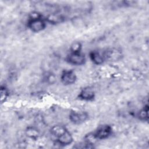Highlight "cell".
I'll return each mask as SVG.
<instances>
[{"label":"cell","mask_w":149,"mask_h":149,"mask_svg":"<svg viewBox=\"0 0 149 149\" xmlns=\"http://www.w3.org/2000/svg\"><path fill=\"white\" fill-rule=\"evenodd\" d=\"M8 97V91L5 87L1 86V102L3 103L5 101Z\"/></svg>","instance_id":"9a60e30c"},{"label":"cell","mask_w":149,"mask_h":149,"mask_svg":"<svg viewBox=\"0 0 149 149\" xmlns=\"http://www.w3.org/2000/svg\"><path fill=\"white\" fill-rule=\"evenodd\" d=\"M46 20L48 22L52 24H57L63 21L64 17L62 15L58 13H51L46 17Z\"/></svg>","instance_id":"30bf717a"},{"label":"cell","mask_w":149,"mask_h":149,"mask_svg":"<svg viewBox=\"0 0 149 149\" xmlns=\"http://www.w3.org/2000/svg\"><path fill=\"white\" fill-rule=\"evenodd\" d=\"M66 61L69 63L74 65H81L84 63L86 58L80 52H70L66 57Z\"/></svg>","instance_id":"7a4b0ae2"},{"label":"cell","mask_w":149,"mask_h":149,"mask_svg":"<svg viewBox=\"0 0 149 149\" xmlns=\"http://www.w3.org/2000/svg\"><path fill=\"white\" fill-rule=\"evenodd\" d=\"M90 58L95 65H101L105 60L104 55L98 51H93L90 53Z\"/></svg>","instance_id":"9c48e42d"},{"label":"cell","mask_w":149,"mask_h":149,"mask_svg":"<svg viewBox=\"0 0 149 149\" xmlns=\"http://www.w3.org/2000/svg\"><path fill=\"white\" fill-rule=\"evenodd\" d=\"M27 26L32 31L40 32L45 29L46 24L40 13L33 12L30 14Z\"/></svg>","instance_id":"6da1fadb"},{"label":"cell","mask_w":149,"mask_h":149,"mask_svg":"<svg viewBox=\"0 0 149 149\" xmlns=\"http://www.w3.org/2000/svg\"><path fill=\"white\" fill-rule=\"evenodd\" d=\"M148 105L145 106L138 113L139 118L142 120H147L148 119Z\"/></svg>","instance_id":"4fadbf2b"},{"label":"cell","mask_w":149,"mask_h":149,"mask_svg":"<svg viewBox=\"0 0 149 149\" xmlns=\"http://www.w3.org/2000/svg\"><path fill=\"white\" fill-rule=\"evenodd\" d=\"M105 59L111 61H118L121 58V52L116 48H110L105 51L103 54Z\"/></svg>","instance_id":"5b68a950"},{"label":"cell","mask_w":149,"mask_h":149,"mask_svg":"<svg viewBox=\"0 0 149 149\" xmlns=\"http://www.w3.org/2000/svg\"><path fill=\"white\" fill-rule=\"evenodd\" d=\"M88 119V115L84 112L72 111L69 114V119L74 124L79 125L83 123Z\"/></svg>","instance_id":"277c9868"},{"label":"cell","mask_w":149,"mask_h":149,"mask_svg":"<svg viewBox=\"0 0 149 149\" xmlns=\"http://www.w3.org/2000/svg\"><path fill=\"white\" fill-rule=\"evenodd\" d=\"M67 130H68L66 129V128L63 126L55 125L51 127L50 132H51V133L53 136H54L56 138H58V137L61 136L62 134H63Z\"/></svg>","instance_id":"8fae6325"},{"label":"cell","mask_w":149,"mask_h":149,"mask_svg":"<svg viewBox=\"0 0 149 149\" xmlns=\"http://www.w3.org/2000/svg\"><path fill=\"white\" fill-rule=\"evenodd\" d=\"M112 127L107 125L100 126L93 133L96 140H102L108 138L112 134Z\"/></svg>","instance_id":"3957f363"},{"label":"cell","mask_w":149,"mask_h":149,"mask_svg":"<svg viewBox=\"0 0 149 149\" xmlns=\"http://www.w3.org/2000/svg\"><path fill=\"white\" fill-rule=\"evenodd\" d=\"M81 49V44L80 42H74L70 46V52H79Z\"/></svg>","instance_id":"5bb4252c"},{"label":"cell","mask_w":149,"mask_h":149,"mask_svg":"<svg viewBox=\"0 0 149 149\" xmlns=\"http://www.w3.org/2000/svg\"><path fill=\"white\" fill-rule=\"evenodd\" d=\"M95 96L93 89L90 87L84 88L79 94V98L83 100L90 101L92 100Z\"/></svg>","instance_id":"52a82bcc"},{"label":"cell","mask_w":149,"mask_h":149,"mask_svg":"<svg viewBox=\"0 0 149 149\" xmlns=\"http://www.w3.org/2000/svg\"><path fill=\"white\" fill-rule=\"evenodd\" d=\"M61 80L64 84H72L76 81V76L72 70H65L61 74Z\"/></svg>","instance_id":"8992f818"},{"label":"cell","mask_w":149,"mask_h":149,"mask_svg":"<svg viewBox=\"0 0 149 149\" xmlns=\"http://www.w3.org/2000/svg\"><path fill=\"white\" fill-rule=\"evenodd\" d=\"M26 134L29 138L36 140L40 136L38 130L34 127H28L26 130Z\"/></svg>","instance_id":"7c38bea8"},{"label":"cell","mask_w":149,"mask_h":149,"mask_svg":"<svg viewBox=\"0 0 149 149\" xmlns=\"http://www.w3.org/2000/svg\"><path fill=\"white\" fill-rule=\"evenodd\" d=\"M58 143L62 146H66L71 144L73 141V137L70 133L67 130L61 136L57 138Z\"/></svg>","instance_id":"ba28073f"}]
</instances>
